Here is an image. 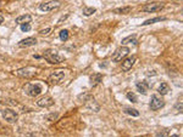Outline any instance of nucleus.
<instances>
[{
    "instance_id": "nucleus-1",
    "label": "nucleus",
    "mask_w": 183,
    "mask_h": 137,
    "mask_svg": "<svg viewBox=\"0 0 183 137\" xmlns=\"http://www.w3.org/2000/svg\"><path fill=\"white\" fill-rule=\"evenodd\" d=\"M44 58L51 64H60L65 61V57L62 55H60L56 50H51V49L44 52Z\"/></svg>"
},
{
    "instance_id": "nucleus-2",
    "label": "nucleus",
    "mask_w": 183,
    "mask_h": 137,
    "mask_svg": "<svg viewBox=\"0 0 183 137\" xmlns=\"http://www.w3.org/2000/svg\"><path fill=\"white\" fill-rule=\"evenodd\" d=\"M38 69L36 67H23L19 71L15 72V74L17 77H21V78H33L38 74Z\"/></svg>"
},
{
    "instance_id": "nucleus-3",
    "label": "nucleus",
    "mask_w": 183,
    "mask_h": 137,
    "mask_svg": "<svg viewBox=\"0 0 183 137\" xmlns=\"http://www.w3.org/2000/svg\"><path fill=\"white\" fill-rule=\"evenodd\" d=\"M24 92L31 97H37L41 94V84H26Z\"/></svg>"
},
{
    "instance_id": "nucleus-4",
    "label": "nucleus",
    "mask_w": 183,
    "mask_h": 137,
    "mask_svg": "<svg viewBox=\"0 0 183 137\" xmlns=\"http://www.w3.org/2000/svg\"><path fill=\"white\" fill-rule=\"evenodd\" d=\"M61 5V2L59 0H50V1H46V2H43L39 5V10L41 12H50L55 9H59Z\"/></svg>"
},
{
    "instance_id": "nucleus-5",
    "label": "nucleus",
    "mask_w": 183,
    "mask_h": 137,
    "mask_svg": "<svg viewBox=\"0 0 183 137\" xmlns=\"http://www.w3.org/2000/svg\"><path fill=\"white\" fill-rule=\"evenodd\" d=\"M128 54H129V49L126 47L124 45H122L121 47H119V49L115 51V54L112 55V61L117 63V62L122 61L123 58H126V57L128 56Z\"/></svg>"
},
{
    "instance_id": "nucleus-6",
    "label": "nucleus",
    "mask_w": 183,
    "mask_h": 137,
    "mask_svg": "<svg viewBox=\"0 0 183 137\" xmlns=\"http://www.w3.org/2000/svg\"><path fill=\"white\" fill-rule=\"evenodd\" d=\"M165 4L163 2H148L145 5H143L142 11L143 12H156L163 10Z\"/></svg>"
},
{
    "instance_id": "nucleus-7",
    "label": "nucleus",
    "mask_w": 183,
    "mask_h": 137,
    "mask_svg": "<svg viewBox=\"0 0 183 137\" xmlns=\"http://www.w3.org/2000/svg\"><path fill=\"white\" fill-rule=\"evenodd\" d=\"M63 79H65V72L63 71H56V72H54L49 75L48 81L53 85H58V84L63 81Z\"/></svg>"
},
{
    "instance_id": "nucleus-8",
    "label": "nucleus",
    "mask_w": 183,
    "mask_h": 137,
    "mask_svg": "<svg viewBox=\"0 0 183 137\" xmlns=\"http://www.w3.org/2000/svg\"><path fill=\"white\" fill-rule=\"evenodd\" d=\"M2 118L7 121V123H10V124H14V123H16L17 121V119H19V115H17V113L15 112V111H12V109H10V108H6V109H2Z\"/></svg>"
},
{
    "instance_id": "nucleus-9",
    "label": "nucleus",
    "mask_w": 183,
    "mask_h": 137,
    "mask_svg": "<svg viewBox=\"0 0 183 137\" xmlns=\"http://www.w3.org/2000/svg\"><path fill=\"white\" fill-rule=\"evenodd\" d=\"M163 106H165V102H163V98H160L159 96H156V95H153L151 96V98H150V108L153 111H158V109L163 108Z\"/></svg>"
},
{
    "instance_id": "nucleus-10",
    "label": "nucleus",
    "mask_w": 183,
    "mask_h": 137,
    "mask_svg": "<svg viewBox=\"0 0 183 137\" xmlns=\"http://www.w3.org/2000/svg\"><path fill=\"white\" fill-rule=\"evenodd\" d=\"M85 106L90 111H93V112H99L100 111V106L97 103V101L92 96H87V98H85Z\"/></svg>"
},
{
    "instance_id": "nucleus-11",
    "label": "nucleus",
    "mask_w": 183,
    "mask_h": 137,
    "mask_svg": "<svg viewBox=\"0 0 183 137\" xmlns=\"http://www.w3.org/2000/svg\"><path fill=\"white\" fill-rule=\"evenodd\" d=\"M136 56H131V57H128V58L123 59V62H122V66H121V69L123 72H128L131 68H133V64L136 63Z\"/></svg>"
},
{
    "instance_id": "nucleus-12",
    "label": "nucleus",
    "mask_w": 183,
    "mask_h": 137,
    "mask_svg": "<svg viewBox=\"0 0 183 137\" xmlns=\"http://www.w3.org/2000/svg\"><path fill=\"white\" fill-rule=\"evenodd\" d=\"M54 103H55V102H54V99L51 97H43L37 101V106H38V107H41V108H44V107H50V106H53Z\"/></svg>"
},
{
    "instance_id": "nucleus-13",
    "label": "nucleus",
    "mask_w": 183,
    "mask_h": 137,
    "mask_svg": "<svg viewBox=\"0 0 183 137\" xmlns=\"http://www.w3.org/2000/svg\"><path fill=\"white\" fill-rule=\"evenodd\" d=\"M37 44V39L33 38V37H29V38H26V39L21 40L19 42V46L21 47H28V46H33Z\"/></svg>"
},
{
    "instance_id": "nucleus-14",
    "label": "nucleus",
    "mask_w": 183,
    "mask_h": 137,
    "mask_svg": "<svg viewBox=\"0 0 183 137\" xmlns=\"http://www.w3.org/2000/svg\"><path fill=\"white\" fill-rule=\"evenodd\" d=\"M136 87H137L138 92L145 95V94L148 92V90H149V84H148L145 80H144V81H138V83L136 84Z\"/></svg>"
},
{
    "instance_id": "nucleus-15",
    "label": "nucleus",
    "mask_w": 183,
    "mask_h": 137,
    "mask_svg": "<svg viewBox=\"0 0 183 137\" xmlns=\"http://www.w3.org/2000/svg\"><path fill=\"white\" fill-rule=\"evenodd\" d=\"M158 92L160 94V95H167L168 92H170V87H168V84L167 83H161L160 85H159V87H158Z\"/></svg>"
},
{
    "instance_id": "nucleus-16",
    "label": "nucleus",
    "mask_w": 183,
    "mask_h": 137,
    "mask_svg": "<svg viewBox=\"0 0 183 137\" xmlns=\"http://www.w3.org/2000/svg\"><path fill=\"white\" fill-rule=\"evenodd\" d=\"M102 81V75L100 73H94V74L90 75V84L92 85H97V84H99Z\"/></svg>"
},
{
    "instance_id": "nucleus-17",
    "label": "nucleus",
    "mask_w": 183,
    "mask_h": 137,
    "mask_svg": "<svg viewBox=\"0 0 183 137\" xmlns=\"http://www.w3.org/2000/svg\"><path fill=\"white\" fill-rule=\"evenodd\" d=\"M131 42H137V35L136 34H132V35H128L124 39L121 40V44L122 45H127V44H131Z\"/></svg>"
},
{
    "instance_id": "nucleus-18",
    "label": "nucleus",
    "mask_w": 183,
    "mask_h": 137,
    "mask_svg": "<svg viewBox=\"0 0 183 137\" xmlns=\"http://www.w3.org/2000/svg\"><path fill=\"white\" fill-rule=\"evenodd\" d=\"M132 11V6H124V7H119V9H115L114 12L115 14H120V15H124V14H129Z\"/></svg>"
},
{
    "instance_id": "nucleus-19",
    "label": "nucleus",
    "mask_w": 183,
    "mask_h": 137,
    "mask_svg": "<svg viewBox=\"0 0 183 137\" xmlns=\"http://www.w3.org/2000/svg\"><path fill=\"white\" fill-rule=\"evenodd\" d=\"M31 21H32V17H31L29 15H22V16H19V17L16 18V23H17V24L26 23V22H29V23H31Z\"/></svg>"
},
{
    "instance_id": "nucleus-20",
    "label": "nucleus",
    "mask_w": 183,
    "mask_h": 137,
    "mask_svg": "<svg viewBox=\"0 0 183 137\" xmlns=\"http://www.w3.org/2000/svg\"><path fill=\"white\" fill-rule=\"evenodd\" d=\"M123 112H124L126 114L131 115V117H139V112H138L137 109H134V108H129V107H127V108L123 109Z\"/></svg>"
},
{
    "instance_id": "nucleus-21",
    "label": "nucleus",
    "mask_w": 183,
    "mask_h": 137,
    "mask_svg": "<svg viewBox=\"0 0 183 137\" xmlns=\"http://www.w3.org/2000/svg\"><path fill=\"white\" fill-rule=\"evenodd\" d=\"M166 18L165 17H154L151 20H148L145 22H143L142 26H149V24H153V23H156V22H161V21H165Z\"/></svg>"
},
{
    "instance_id": "nucleus-22",
    "label": "nucleus",
    "mask_w": 183,
    "mask_h": 137,
    "mask_svg": "<svg viewBox=\"0 0 183 137\" xmlns=\"http://www.w3.org/2000/svg\"><path fill=\"white\" fill-rule=\"evenodd\" d=\"M97 12V9L95 7H84L83 9V15L84 16H92V15H94Z\"/></svg>"
},
{
    "instance_id": "nucleus-23",
    "label": "nucleus",
    "mask_w": 183,
    "mask_h": 137,
    "mask_svg": "<svg viewBox=\"0 0 183 137\" xmlns=\"http://www.w3.org/2000/svg\"><path fill=\"white\" fill-rule=\"evenodd\" d=\"M59 37H60V39L62 41H66V40L68 39V37H70V33H68L67 29H62L60 32V34H59Z\"/></svg>"
},
{
    "instance_id": "nucleus-24",
    "label": "nucleus",
    "mask_w": 183,
    "mask_h": 137,
    "mask_svg": "<svg viewBox=\"0 0 183 137\" xmlns=\"http://www.w3.org/2000/svg\"><path fill=\"white\" fill-rule=\"evenodd\" d=\"M126 97L128 98V101H131V102H133V103H137L138 102V98L136 96V94H133V92H127L126 94Z\"/></svg>"
},
{
    "instance_id": "nucleus-25",
    "label": "nucleus",
    "mask_w": 183,
    "mask_h": 137,
    "mask_svg": "<svg viewBox=\"0 0 183 137\" xmlns=\"http://www.w3.org/2000/svg\"><path fill=\"white\" fill-rule=\"evenodd\" d=\"M32 28H31V24L29 22H26V23H21V30L22 32H29Z\"/></svg>"
},
{
    "instance_id": "nucleus-26",
    "label": "nucleus",
    "mask_w": 183,
    "mask_h": 137,
    "mask_svg": "<svg viewBox=\"0 0 183 137\" xmlns=\"http://www.w3.org/2000/svg\"><path fill=\"white\" fill-rule=\"evenodd\" d=\"M168 134H170V129H163L156 134V136H167Z\"/></svg>"
},
{
    "instance_id": "nucleus-27",
    "label": "nucleus",
    "mask_w": 183,
    "mask_h": 137,
    "mask_svg": "<svg viewBox=\"0 0 183 137\" xmlns=\"http://www.w3.org/2000/svg\"><path fill=\"white\" fill-rule=\"evenodd\" d=\"M175 107H176V109H177L178 112H182V111H183V103H182V101H178V102L176 103V106H175Z\"/></svg>"
},
{
    "instance_id": "nucleus-28",
    "label": "nucleus",
    "mask_w": 183,
    "mask_h": 137,
    "mask_svg": "<svg viewBox=\"0 0 183 137\" xmlns=\"http://www.w3.org/2000/svg\"><path fill=\"white\" fill-rule=\"evenodd\" d=\"M58 118V113H51V114H49L48 115V120H54V119H56Z\"/></svg>"
},
{
    "instance_id": "nucleus-29",
    "label": "nucleus",
    "mask_w": 183,
    "mask_h": 137,
    "mask_svg": "<svg viewBox=\"0 0 183 137\" xmlns=\"http://www.w3.org/2000/svg\"><path fill=\"white\" fill-rule=\"evenodd\" d=\"M50 32H51V28H46V29H44V30H41V35H44V34L46 35V34H49Z\"/></svg>"
},
{
    "instance_id": "nucleus-30",
    "label": "nucleus",
    "mask_w": 183,
    "mask_h": 137,
    "mask_svg": "<svg viewBox=\"0 0 183 137\" xmlns=\"http://www.w3.org/2000/svg\"><path fill=\"white\" fill-rule=\"evenodd\" d=\"M67 17H68V15H65V16H62V17L60 18V21H59V23H61V22H63V21L66 20Z\"/></svg>"
},
{
    "instance_id": "nucleus-31",
    "label": "nucleus",
    "mask_w": 183,
    "mask_h": 137,
    "mask_svg": "<svg viewBox=\"0 0 183 137\" xmlns=\"http://www.w3.org/2000/svg\"><path fill=\"white\" fill-rule=\"evenodd\" d=\"M33 57H34V58H36V59H41V56H39V55H34Z\"/></svg>"
},
{
    "instance_id": "nucleus-32",
    "label": "nucleus",
    "mask_w": 183,
    "mask_h": 137,
    "mask_svg": "<svg viewBox=\"0 0 183 137\" xmlns=\"http://www.w3.org/2000/svg\"><path fill=\"white\" fill-rule=\"evenodd\" d=\"M2 22H4V17H2V16H1V15H0V24H1V23H2Z\"/></svg>"
},
{
    "instance_id": "nucleus-33",
    "label": "nucleus",
    "mask_w": 183,
    "mask_h": 137,
    "mask_svg": "<svg viewBox=\"0 0 183 137\" xmlns=\"http://www.w3.org/2000/svg\"><path fill=\"white\" fill-rule=\"evenodd\" d=\"M1 5H2V4H1V1H0V6H1Z\"/></svg>"
}]
</instances>
